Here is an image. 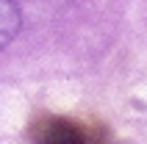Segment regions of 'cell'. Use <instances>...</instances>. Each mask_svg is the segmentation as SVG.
<instances>
[{
    "mask_svg": "<svg viewBox=\"0 0 147 144\" xmlns=\"http://www.w3.org/2000/svg\"><path fill=\"white\" fill-rule=\"evenodd\" d=\"M33 144H97V139L92 130L72 119L50 116L33 128Z\"/></svg>",
    "mask_w": 147,
    "mask_h": 144,
    "instance_id": "6da1fadb",
    "label": "cell"
},
{
    "mask_svg": "<svg viewBox=\"0 0 147 144\" xmlns=\"http://www.w3.org/2000/svg\"><path fill=\"white\" fill-rule=\"evenodd\" d=\"M20 31V6L17 0H0V50Z\"/></svg>",
    "mask_w": 147,
    "mask_h": 144,
    "instance_id": "7a4b0ae2",
    "label": "cell"
}]
</instances>
